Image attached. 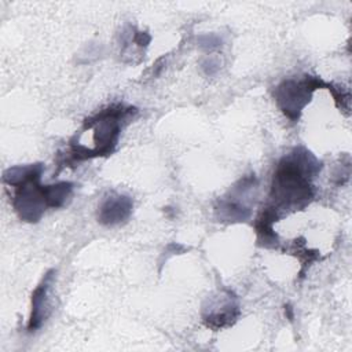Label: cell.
Segmentation results:
<instances>
[{"mask_svg": "<svg viewBox=\"0 0 352 352\" xmlns=\"http://www.w3.org/2000/svg\"><path fill=\"white\" fill-rule=\"evenodd\" d=\"M320 169L322 164L302 147H296L282 157L276 164L270 199L261 214L275 223L283 212L305 208L314 198L312 179Z\"/></svg>", "mask_w": 352, "mask_h": 352, "instance_id": "6da1fadb", "label": "cell"}, {"mask_svg": "<svg viewBox=\"0 0 352 352\" xmlns=\"http://www.w3.org/2000/svg\"><path fill=\"white\" fill-rule=\"evenodd\" d=\"M55 270H50L48 272H45V275L43 276L41 282L37 285V287L34 289L33 294H32V312H30V318H29V323H28V330L29 331H36L43 322H45V319L50 315V292L51 287L54 285L55 280Z\"/></svg>", "mask_w": 352, "mask_h": 352, "instance_id": "52a82bcc", "label": "cell"}, {"mask_svg": "<svg viewBox=\"0 0 352 352\" xmlns=\"http://www.w3.org/2000/svg\"><path fill=\"white\" fill-rule=\"evenodd\" d=\"M41 173V164H30L8 168L3 175L4 184L14 187L12 206L18 217L28 223L38 221L50 208L47 186L40 184Z\"/></svg>", "mask_w": 352, "mask_h": 352, "instance_id": "7a4b0ae2", "label": "cell"}, {"mask_svg": "<svg viewBox=\"0 0 352 352\" xmlns=\"http://www.w3.org/2000/svg\"><path fill=\"white\" fill-rule=\"evenodd\" d=\"M322 78L314 76H302L282 81L274 92V98L286 117L297 121L302 109L308 104L315 89L327 87Z\"/></svg>", "mask_w": 352, "mask_h": 352, "instance_id": "277c9868", "label": "cell"}, {"mask_svg": "<svg viewBox=\"0 0 352 352\" xmlns=\"http://www.w3.org/2000/svg\"><path fill=\"white\" fill-rule=\"evenodd\" d=\"M135 114V107L113 103L87 118L82 131H89L94 142L89 158L111 154L118 143L122 125Z\"/></svg>", "mask_w": 352, "mask_h": 352, "instance_id": "3957f363", "label": "cell"}, {"mask_svg": "<svg viewBox=\"0 0 352 352\" xmlns=\"http://www.w3.org/2000/svg\"><path fill=\"white\" fill-rule=\"evenodd\" d=\"M133 202L128 195L111 192L98 206V221L104 226H117L126 221L132 213Z\"/></svg>", "mask_w": 352, "mask_h": 352, "instance_id": "8992f818", "label": "cell"}, {"mask_svg": "<svg viewBox=\"0 0 352 352\" xmlns=\"http://www.w3.org/2000/svg\"><path fill=\"white\" fill-rule=\"evenodd\" d=\"M206 311L208 312L204 315V322L208 327L216 330L231 326L239 316V307L236 304V298L230 292H227V294L224 296L221 294L213 302H210Z\"/></svg>", "mask_w": 352, "mask_h": 352, "instance_id": "ba28073f", "label": "cell"}, {"mask_svg": "<svg viewBox=\"0 0 352 352\" xmlns=\"http://www.w3.org/2000/svg\"><path fill=\"white\" fill-rule=\"evenodd\" d=\"M254 175L246 176L239 180V183L232 187L227 197L220 199V206L217 212L221 219L228 221H243L249 217L250 209L246 202V197L252 188H254Z\"/></svg>", "mask_w": 352, "mask_h": 352, "instance_id": "5b68a950", "label": "cell"}]
</instances>
